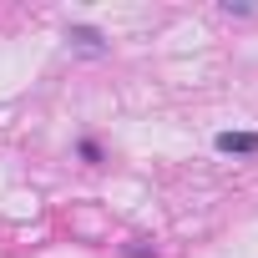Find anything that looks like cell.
I'll return each instance as SVG.
<instances>
[{
  "mask_svg": "<svg viewBox=\"0 0 258 258\" xmlns=\"http://www.w3.org/2000/svg\"><path fill=\"white\" fill-rule=\"evenodd\" d=\"M218 152H258V132H218Z\"/></svg>",
  "mask_w": 258,
  "mask_h": 258,
  "instance_id": "1",
  "label": "cell"
},
{
  "mask_svg": "<svg viewBox=\"0 0 258 258\" xmlns=\"http://www.w3.org/2000/svg\"><path fill=\"white\" fill-rule=\"evenodd\" d=\"M66 41H71V46H81V51H101V36H96L91 26H71V31H66Z\"/></svg>",
  "mask_w": 258,
  "mask_h": 258,
  "instance_id": "2",
  "label": "cell"
}]
</instances>
